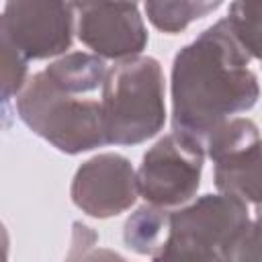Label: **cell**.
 <instances>
[{"label":"cell","mask_w":262,"mask_h":262,"mask_svg":"<svg viewBox=\"0 0 262 262\" xmlns=\"http://www.w3.org/2000/svg\"><path fill=\"white\" fill-rule=\"evenodd\" d=\"M70 194L82 213L108 219L135 203L139 194L137 172L121 154H98L76 170Z\"/></svg>","instance_id":"cell-7"},{"label":"cell","mask_w":262,"mask_h":262,"mask_svg":"<svg viewBox=\"0 0 262 262\" xmlns=\"http://www.w3.org/2000/svg\"><path fill=\"white\" fill-rule=\"evenodd\" d=\"M250 59L227 16L184 45L172 63V129L205 143L221 123L250 111L260 96Z\"/></svg>","instance_id":"cell-1"},{"label":"cell","mask_w":262,"mask_h":262,"mask_svg":"<svg viewBox=\"0 0 262 262\" xmlns=\"http://www.w3.org/2000/svg\"><path fill=\"white\" fill-rule=\"evenodd\" d=\"M94 2H100V0H70V4H72L76 10H82V8H86V6L94 4ZM133 2H139V0H133Z\"/></svg>","instance_id":"cell-16"},{"label":"cell","mask_w":262,"mask_h":262,"mask_svg":"<svg viewBox=\"0 0 262 262\" xmlns=\"http://www.w3.org/2000/svg\"><path fill=\"white\" fill-rule=\"evenodd\" d=\"M100 106L106 145H137L160 133L166 123L160 61L149 55L119 59L106 72Z\"/></svg>","instance_id":"cell-2"},{"label":"cell","mask_w":262,"mask_h":262,"mask_svg":"<svg viewBox=\"0 0 262 262\" xmlns=\"http://www.w3.org/2000/svg\"><path fill=\"white\" fill-rule=\"evenodd\" d=\"M213 180L219 192L235 194L262 209V137L213 158Z\"/></svg>","instance_id":"cell-9"},{"label":"cell","mask_w":262,"mask_h":262,"mask_svg":"<svg viewBox=\"0 0 262 262\" xmlns=\"http://www.w3.org/2000/svg\"><path fill=\"white\" fill-rule=\"evenodd\" d=\"M27 66L29 59L20 55L10 43L2 41V100L6 102L12 94L20 92L27 84Z\"/></svg>","instance_id":"cell-14"},{"label":"cell","mask_w":262,"mask_h":262,"mask_svg":"<svg viewBox=\"0 0 262 262\" xmlns=\"http://www.w3.org/2000/svg\"><path fill=\"white\" fill-rule=\"evenodd\" d=\"M72 10L70 0H6L0 25L2 41L29 61L61 55L74 39Z\"/></svg>","instance_id":"cell-6"},{"label":"cell","mask_w":262,"mask_h":262,"mask_svg":"<svg viewBox=\"0 0 262 262\" xmlns=\"http://www.w3.org/2000/svg\"><path fill=\"white\" fill-rule=\"evenodd\" d=\"M43 72L61 90L72 94H86V92H94L96 88H102L108 70L100 55L74 51L61 55L59 59L49 63Z\"/></svg>","instance_id":"cell-10"},{"label":"cell","mask_w":262,"mask_h":262,"mask_svg":"<svg viewBox=\"0 0 262 262\" xmlns=\"http://www.w3.org/2000/svg\"><path fill=\"white\" fill-rule=\"evenodd\" d=\"M205 143L174 131L149 147L137 170L139 194L158 207H180L194 199L201 186Z\"/></svg>","instance_id":"cell-5"},{"label":"cell","mask_w":262,"mask_h":262,"mask_svg":"<svg viewBox=\"0 0 262 262\" xmlns=\"http://www.w3.org/2000/svg\"><path fill=\"white\" fill-rule=\"evenodd\" d=\"M168 219L170 211L166 207H158L151 203L139 207L125 223L123 237L127 248L156 260L168 235Z\"/></svg>","instance_id":"cell-11"},{"label":"cell","mask_w":262,"mask_h":262,"mask_svg":"<svg viewBox=\"0 0 262 262\" xmlns=\"http://www.w3.org/2000/svg\"><path fill=\"white\" fill-rule=\"evenodd\" d=\"M80 12L78 39L100 57L127 59L147 45V29L133 0H100Z\"/></svg>","instance_id":"cell-8"},{"label":"cell","mask_w":262,"mask_h":262,"mask_svg":"<svg viewBox=\"0 0 262 262\" xmlns=\"http://www.w3.org/2000/svg\"><path fill=\"white\" fill-rule=\"evenodd\" d=\"M78 96L55 86L45 72H37L18 92L16 111L33 133L74 156L106 145L100 100Z\"/></svg>","instance_id":"cell-3"},{"label":"cell","mask_w":262,"mask_h":262,"mask_svg":"<svg viewBox=\"0 0 262 262\" xmlns=\"http://www.w3.org/2000/svg\"><path fill=\"white\" fill-rule=\"evenodd\" d=\"M233 260H262V209H258V215L250 219Z\"/></svg>","instance_id":"cell-15"},{"label":"cell","mask_w":262,"mask_h":262,"mask_svg":"<svg viewBox=\"0 0 262 262\" xmlns=\"http://www.w3.org/2000/svg\"><path fill=\"white\" fill-rule=\"evenodd\" d=\"M147 20L164 33H180L192 20H196V10L190 0H145Z\"/></svg>","instance_id":"cell-13"},{"label":"cell","mask_w":262,"mask_h":262,"mask_svg":"<svg viewBox=\"0 0 262 262\" xmlns=\"http://www.w3.org/2000/svg\"><path fill=\"white\" fill-rule=\"evenodd\" d=\"M227 20L244 49L262 61V0H233Z\"/></svg>","instance_id":"cell-12"},{"label":"cell","mask_w":262,"mask_h":262,"mask_svg":"<svg viewBox=\"0 0 262 262\" xmlns=\"http://www.w3.org/2000/svg\"><path fill=\"white\" fill-rule=\"evenodd\" d=\"M250 225L248 203L235 194H203L170 211L168 235L156 260H233Z\"/></svg>","instance_id":"cell-4"}]
</instances>
